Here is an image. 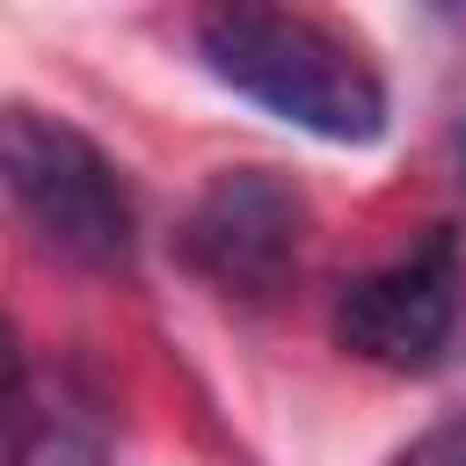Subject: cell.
<instances>
[{
	"mask_svg": "<svg viewBox=\"0 0 466 466\" xmlns=\"http://www.w3.org/2000/svg\"><path fill=\"white\" fill-rule=\"evenodd\" d=\"M197 58L240 102L284 116L328 146H371L386 131L379 66L313 15L291 7H211L197 15Z\"/></svg>",
	"mask_w": 466,
	"mask_h": 466,
	"instance_id": "1",
	"label": "cell"
},
{
	"mask_svg": "<svg viewBox=\"0 0 466 466\" xmlns=\"http://www.w3.org/2000/svg\"><path fill=\"white\" fill-rule=\"evenodd\" d=\"M0 182L51 255H66L80 269H124L131 262L138 211H131V189L116 182L109 153L87 131L15 102L0 116Z\"/></svg>",
	"mask_w": 466,
	"mask_h": 466,
	"instance_id": "2",
	"label": "cell"
},
{
	"mask_svg": "<svg viewBox=\"0 0 466 466\" xmlns=\"http://www.w3.org/2000/svg\"><path fill=\"white\" fill-rule=\"evenodd\" d=\"M335 342L379 371H437L466 328V255L451 226H430L408 255L350 277L328 313Z\"/></svg>",
	"mask_w": 466,
	"mask_h": 466,
	"instance_id": "3",
	"label": "cell"
},
{
	"mask_svg": "<svg viewBox=\"0 0 466 466\" xmlns=\"http://www.w3.org/2000/svg\"><path fill=\"white\" fill-rule=\"evenodd\" d=\"M313 233V211L299 197V182H284L277 167H226L204 182V197L182 218V255L197 277H211L233 299H269L284 291V277L299 269Z\"/></svg>",
	"mask_w": 466,
	"mask_h": 466,
	"instance_id": "4",
	"label": "cell"
},
{
	"mask_svg": "<svg viewBox=\"0 0 466 466\" xmlns=\"http://www.w3.org/2000/svg\"><path fill=\"white\" fill-rule=\"evenodd\" d=\"M7 466H109V430L95 400H80L66 379H36L15 364L7 379Z\"/></svg>",
	"mask_w": 466,
	"mask_h": 466,
	"instance_id": "5",
	"label": "cell"
},
{
	"mask_svg": "<svg viewBox=\"0 0 466 466\" xmlns=\"http://www.w3.org/2000/svg\"><path fill=\"white\" fill-rule=\"evenodd\" d=\"M393 466H466V408H451L444 422H430Z\"/></svg>",
	"mask_w": 466,
	"mask_h": 466,
	"instance_id": "6",
	"label": "cell"
}]
</instances>
